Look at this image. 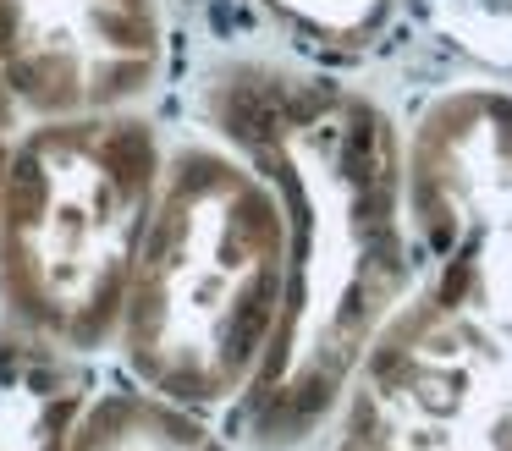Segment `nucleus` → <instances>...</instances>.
<instances>
[{
    "mask_svg": "<svg viewBox=\"0 0 512 451\" xmlns=\"http://www.w3.org/2000/svg\"><path fill=\"white\" fill-rule=\"evenodd\" d=\"M402 193L413 275L342 407L397 451H512V88L424 99Z\"/></svg>",
    "mask_w": 512,
    "mask_h": 451,
    "instance_id": "1",
    "label": "nucleus"
},
{
    "mask_svg": "<svg viewBox=\"0 0 512 451\" xmlns=\"http://www.w3.org/2000/svg\"><path fill=\"white\" fill-rule=\"evenodd\" d=\"M226 121L287 204V314L243 424L259 451H292L342 413L369 341L408 292L402 138L364 94L320 77H248Z\"/></svg>",
    "mask_w": 512,
    "mask_h": 451,
    "instance_id": "2",
    "label": "nucleus"
},
{
    "mask_svg": "<svg viewBox=\"0 0 512 451\" xmlns=\"http://www.w3.org/2000/svg\"><path fill=\"white\" fill-rule=\"evenodd\" d=\"M292 286V231L276 182L237 143L166 154L122 303V347L138 385L188 407L254 391Z\"/></svg>",
    "mask_w": 512,
    "mask_h": 451,
    "instance_id": "3",
    "label": "nucleus"
},
{
    "mask_svg": "<svg viewBox=\"0 0 512 451\" xmlns=\"http://www.w3.org/2000/svg\"><path fill=\"white\" fill-rule=\"evenodd\" d=\"M160 171V132L138 110L50 116L17 132L0 193V303L23 336L94 352L122 330Z\"/></svg>",
    "mask_w": 512,
    "mask_h": 451,
    "instance_id": "4",
    "label": "nucleus"
},
{
    "mask_svg": "<svg viewBox=\"0 0 512 451\" xmlns=\"http://www.w3.org/2000/svg\"><path fill=\"white\" fill-rule=\"evenodd\" d=\"M160 72V0H0V83L28 121L138 110Z\"/></svg>",
    "mask_w": 512,
    "mask_h": 451,
    "instance_id": "5",
    "label": "nucleus"
},
{
    "mask_svg": "<svg viewBox=\"0 0 512 451\" xmlns=\"http://www.w3.org/2000/svg\"><path fill=\"white\" fill-rule=\"evenodd\" d=\"M61 451H226V440L199 418V407L138 385L83 407L61 435Z\"/></svg>",
    "mask_w": 512,
    "mask_h": 451,
    "instance_id": "6",
    "label": "nucleus"
},
{
    "mask_svg": "<svg viewBox=\"0 0 512 451\" xmlns=\"http://www.w3.org/2000/svg\"><path fill=\"white\" fill-rule=\"evenodd\" d=\"M270 6L287 22L320 33V39H336V44H358L386 17V0H270Z\"/></svg>",
    "mask_w": 512,
    "mask_h": 451,
    "instance_id": "7",
    "label": "nucleus"
},
{
    "mask_svg": "<svg viewBox=\"0 0 512 451\" xmlns=\"http://www.w3.org/2000/svg\"><path fill=\"white\" fill-rule=\"evenodd\" d=\"M435 6H446L479 39H501L512 50V0H435Z\"/></svg>",
    "mask_w": 512,
    "mask_h": 451,
    "instance_id": "8",
    "label": "nucleus"
},
{
    "mask_svg": "<svg viewBox=\"0 0 512 451\" xmlns=\"http://www.w3.org/2000/svg\"><path fill=\"white\" fill-rule=\"evenodd\" d=\"M331 451H397L391 446L386 435H380L375 424H369V418H358V413H336V440H331Z\"/></svg>",
    "mask_w": 512,
    "mask_h": 451,
    "instance_id": "9",
    "label": "nucleus"
},
{
    "mask_svg": "<svg viewBox=\"0 0 512 451\" xmlns=\"http://www.w3.org/2000/svg\"><path fill=\"white\" fill-rule=\"evenodd\" d=\"M17 116H23V110H17V99L6 94V83H0V193H6V165H12V149H17Z\"/></svg>",
    "mask_w": 512,
    "mask_h": 451,
    "instance_id": "10",
    "label": "nucleus"
}]
</instances>
